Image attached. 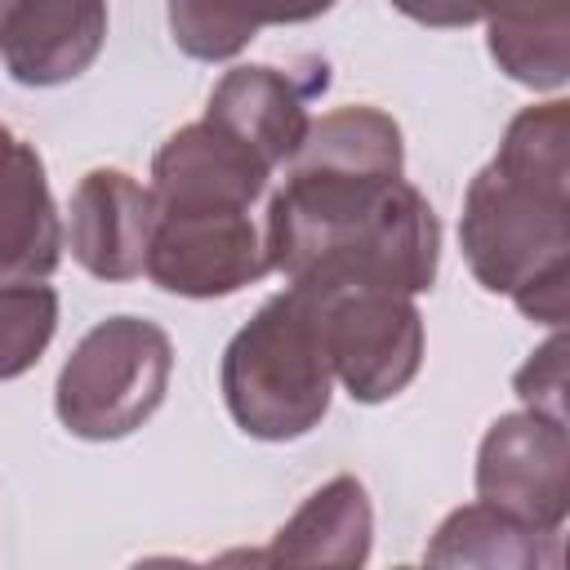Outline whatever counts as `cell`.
I'll list each match as a JSON object with an SVG mask.
<instances>
[{"label": "cell", "instance_id": "cell-1", "mask_svg": "<svg viewBox=\"0 0 570 570\" xmlns=\"http://www.w3.org/2000/svg\"><path fill=\"white\" fill-rule=\"evenodd\" d=\"M401 125L379 107H338L307 125L267 200L263 240L285 281H361L396 294L436 285L441 223L401 178Z\"/></svg>", "mask_w": 570, "mask_h": 570}, {"label": "cell", "instance_id": "cell-2", "mask_svg": "<svg viewBox=\"0 0 570 570\" xmlns=\"http://www.w3.org/2000/svg\"><path fill=\"white\" fill-rule=\"evenodd\" d=\"M459 240L472 276L521 316L561 330L570 285V102L508 120L494 160L468 183Z\"/></svg>", "mask_w": 570, "mask_h": 570}, {"label": "cell", "instance_id": "cell-3", "mask_svg": "<svg viewBox=\"0 0 570 570\" xmlns=\"http://www.w3.org/2000/svg\"><path fill=\"white\" fill-rule=\"evenodd\" d=\"M218 387L236 428L258 441H298L325 419L334 365L307 289L285 285L232 334Z\"/></svg>", "mask_w": 570, "mask_h": 570}, {"label": "cell", "instance_id": "cell-4", "mask_svg": "<svg viewBox=\"0 0 570 570\" xmlns=\"http://www.w3.org/2000/svg\"><path fill=\"white\" fill-rule=\"evenodd\" d=\"M174 343L142 316L98 321L58 370L53 410L80 441H120L138 432L165 401Z\"/></svg>", "mask_w": 570, "mask_h": 570}, {"label": "cell", "instance_id": "cell-5", "mask_svg": "<svg viewBox=\"0 0 570 570\" xmlns=\"http://www.w3.org/2000/svg\"><path fill=\"white\" fill-rule=\"evenodd\" d=\"M307 289L321 316L334 379L352 401L379 405L405 392L423 365V316L414 294L361 281H289Z\"/></svg>", "mask_w": 570, "mask_h": 570}, {"label": "cell", "instance_id": "cell-6", "mask_svg": "<svg viewBox=\"0 0 570 570\" xmlns=\"http://www.w3.org/2000/svg\"><path fill=\"white\" fill-rule=\"evenodd\" d=\"M476 499L521 525L561 539L570 512V436L566 419L517 410L499 414L476 450Z\"/></svg>", "mask_w": 570, "mask_h": 570}, {"label": "cell", "instance_id": "cell-7", "mask_svg": "<svg viewBox=\"0 0 570 570\" xmlns=\"http://www.w3.org/2000/svg\"><path fill=\"white\" fill-rule=\"evenodd\" d=\"M142 272L165 294L223 298L263 281L272 258L249 209H156Z\"/></svg>", "mask_w": 570, "mask_h": 570}, {"label": "cell", "instance_id": "cell-8", "mask_svg": "<svg viewBox=\"0 0 570 570\" xmlns=\"http://www.w3.org/2000/svg\"><path fill=\"white\" fill-rule=\"evenodd\" d=\"M267 178L272 165L209 120L183 125L151 156L156 209H254Z\"/></svg>", "mask_w": 570, "mask_h": 570}, {"label": "cell", "instance_id": "cell-9", "mask_svg": "<svg viewBox=\"0 0 570 570\" xmlns=\"http://www.w3.org/2000/svg\"><path fill=\"white\" fill-rule=\"evenodd\" d=\"M330 85L325 62L312 67V76H294L281 67H232L205 107V120L227 129L236 142H245L258 160H267L272 169L289 165V156L298 151V142L307 138V102L312 94H321Z\"/></svg>", "mask_w": 570, "mask_h": 570}, {"label": "cell", "instance_id": "cell-10", "mask_svg": "<svg viewBox=\"0 0 570 570\" xmlns=\"http://www.w3.org/2000/svg\"><path fill=\"white\" fill-rule=\"evenodd\" d=\"M156 227L151 187L125 169H89L71 191L67 240L76 263L98 281H134L147 267Z\"/></svg>", "mask_w": 570, "mask_h": 570}, {"label": "cell", "instance_id": "cell-11", "mask_svg": "<svg viewBox=\"0 0 570 570\" xmlns=\"http://www.w3.org/2000/svg\"><path fill=\"white\" fill-rule=\"evenodd\" d=\"M107 40V0H22L0 36L4 71L27 89H53L94 67Z\"/></svg>", "mask_w": 570, "mask_h": 570}, {"label": "cell", "instance_id": "cell-12", "mask_svg": "<svg viewBox=\"0 0 570 570\" xmlns=\"http://www.w3.org/2000/svg\"><path fill=\"white\" fill-rule=\"evenodd\" d=\"M62 263V223L49 196L45 160L13 138L0 156V285L45 281Z\"/></svg>", "mask_w": 570, "mask_h": 570}, {"label": "cell", "instance_id": "cell-13", "mask_svg": "<svg viewBox=\"0 0 570 570\" xmlns=\"http://www.w3.org/2000/svg\"><path fill=\"white\" fill-rule=\"evenodd\" d=\"M374 539L370 494L356 476H334L276 530V539L254 552V561L272 566H365Z\"/></svg>", "mask_w": 570, "mask_h": 570}, {"label": "cell", "instance_id": "cell-14", "mask_svg": "<svg viewBox=\"0 0 570 570\" xmlns=\"http://www.w3.org/2000/svg\"><path fill=\"white\" fill-rule=\"evenodd\" d=\"M499 71L534 94L570 80V0H472Z\"/></svg>", "mask_w": 570, "mask_h": 570}, {"label": "cell", "instance_id": "cell-15", "mask_svg": "<svg viewBox=\"0 0 570 570\" xmlns=\"http://www.w3.org/2000/svg\"><path fill=\"white\" fill-rule=\"evenodd\" d=\"M330 9L334 0H169V31L187 58L227 62L263 27L312 22Z\"/></svg>", "mask_w": 570, "mask_h": 570}, {"label": "cell", "instance_id": "cell-16", "mask_svg": "<svg viewBox=\"0 0 570 570\" xmlns=\"http://www.w3.org/2000/svg\"><path fill=\"white\" fill-rule=\"evenodd\" d=\"M557 561H561V539L539 534L481 499L468 508H454L428 543V566L530 570V566H557Z\"/></svg>", "mask_w": 570, "mask_h": 570}, {"label": "cell", "instance_id": "cell-17", "mask_svg": "<svg viewBox=\"0 0 570 570\" xmlns=\"http://www.w3.org/2000/svg\"><path fill=\"white\" fill-rule=\"evenodd\" d=\"M58 330V294L45 281L0 285V383L27 374Z\"/></svg>", "mask_w": 570, "mask_h": 570}, {"label": "cell", "instance_id": "cell-18", "mask_svg": "<svg viewBox=\"0 0 570 570\" xmlns=\"http://www.w3.org/2000/svg\"><path fill=\"white\" fill-rule=\"evenodd\" d=\"M517 396L525 401V410H539V414H552V419H566V334L557 330L512 379Z\"/></svg>", "mask_w": 570, "mask_h": 570}, {"label": "cell", "instance_id": "cell-19", "mask_svg": "<svg viewBox=\"0 0 570 570\" xmlns=\"http://www.w3.org/2000/svg\"><path fill=\"white\" fill-rule=\"evenodd\" d=\"M22 0H0V36H4V22L13 18V9H18Z\"/></svg>", "mask_w": 570, "mask_h": 570}, {"label": "cell", "instance_id": "cell-20", "mask_svg": "<svg viewBox=\"0 0 570 570\" xmlns=\"http://www.w3.org/2000/svg\"><path fill=\"white\" fill-rule=\"evenodd\" d=\"M13 138H18V134H13V129H9V125H0V156H4V147H9V142H13Z\"/></svg>", "mask_w": 570, "mask_h": 570}]
</instances>
